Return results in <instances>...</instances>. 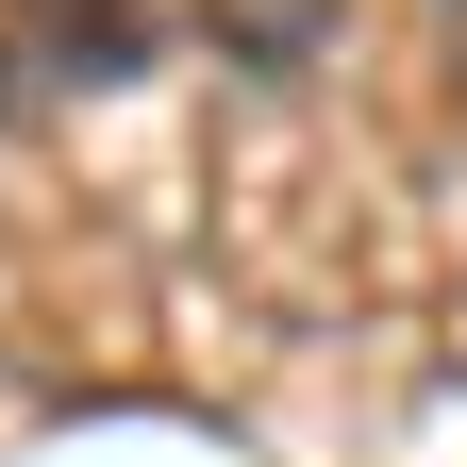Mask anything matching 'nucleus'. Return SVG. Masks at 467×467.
<instances>
[{
	"instance_id": "3",
	"label": "nucleus",
	"mask_w": 467,
	"mask_h": 467,
	"mask_svg": "<svg viewBox=\"0 0 467 467\" xmlns=\"http://www.w3.org/2000/svg\"><path fill=\"white\" fill-rule=\"evenodd\" d=\"M0 100H17V34H0Z\"/></svg>"
},
{
	"instance_id": "1",
	"label": "nucleus",
	"mask_w": 467,
	"mask_h": 467,
	"mask_svg": "<svg viewBox=\"0 0 467 467\" xmlns=\"http://www.w3.org/2000/svg\"><path fill=\"white\" fill-rule=\"evenodd\" d=\"M17 17H34V67L50 84H134L167 50V0H17Z\"/></svg>"
},
{
	"instance_id": "4",
	"label": "nucleus",
	"mask_w": 467,
	"mask_h": 467,
	"mask_svg": "<svg viewBox=\"0 0 467 467\" xmlns=\"http://www.w3.org/2000/svg\"><path fill=\"white\" fill-rule=\"evenodd\" d=\"M451 17H467V0H451Z\"/></svg>"
},
{
	"instance_id": "2",
	"label": "nucleus",
	"mask_w": 467,
	"mask_h": 467,
	"mask_svg": "<svg viewBox=\"0 0 467 467\" xmlns=\"http://www.w3.org/2000/svg\"><path fill=\"white\" fill-rule=\"evenodd\" d=\"M334 17H350V0H201V34L234 50V67H301Z\"/></svg>"
}]
</instances>
